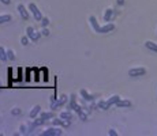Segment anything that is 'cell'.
I'll return each mask as SVG.
<instances>
[{"mask_svg":"<svg viewBox=\"0 0 157 136\" xmlns=\"http://www.w3.org/2000/svg\"><path fill=\"white\" fill-rule=\"evenodd\" d=\"M49 33H51V31L48 30L47 27H41V34H43L44 37H48V36H49Z\"/></svg>","mask_w":157,"mask_h":136,"instance_id":"26","label":"cell"},{"mask_svg":"<svg viewBox=\"0 0 157 136\" xmlns=\"http://www.w3.org/2000/svg\"><path fill=\"white\" fill-rule=\"evenodd\" d=\"M11 114L13 116H21L22 114V109L18 108V106H14L13 109H11Z\"/></svg>","mask_w":157,"mask_h":136,"instance_id":"22","label":"cell"},{"mask_svg":"<svg viewBox=\"0 0 157 136\" xmlns=\"http://www.w3.org/2000/svg\"><path fill=\"white\" fill-rule=\"evenodd\" d=\"M62 135H63V127H59V125L48 127L45 131L41 132V136H62Z\"/></svg>","mask_w":157,"mask_h":136,"instance_id":"1","label":"cell"},{"mask_svg":"<svg viewBox=\"0 0 157 136\" xmlns=\"http://www.w3.org/2000/svg\"><path fill=\"white\" fill-rule=\"evenodd\" d=\"M78 117L81 118L82 121H86V120H88V113H86V112H85V110H82L81 113L78 114Z\"/></svg>","mask_w":157,"mask_h":136,"instance_id":"25","label":"cell"},{"mask_svg":"<svg viewBox=\"0 0 157 136\" xmlns=\"http://www.w3.org/2000/svg\"><path fill=\"white\" fill-rule=\"evenodd\" d=\"M89 23H90L92 29H93L96 33H98V34H100L101 26L98 25V22H97V19H96V17H94V15H90V17H89Z\"/></svg>","mask_w":157,"mask_h":136,"instance_id":"8","label":"cell"},{"mask_svg":"<svg viewBox=\"0 0 157 136\" xmlns=\"http://www.w3.org/2000/svg\"><path fill=\"white\" fill-rule=\"evenodd\" d=\"M7 56H8V60L14 61V60H15V52H14V49L8 48V49H7Z\"/></svg>","mask_w":157,"mask_h":136,"instance_id":"21","label":"cell"},{"mask_svg":"<svg viewBox=\"0 0 157 136\" xmlns=\"http://www.w3.org/2000/svg\"><path fill=\"white\" fill-rule=\"evenodd\" d=\"M27 8H29V11H30V14H31V15H33V18L36 19L37 22H40V20L43 19V17H44V15H43V13L40 11V8H38V7L36 6L34 3H29V6H27Z\"/></svg>","mask_w":157,"mask_h":136,"instance_id":"3","label":"cell"},{"mask_svg":"<svg viewBox=\"0 0 157 136\" xmlns=\"http://www.w3.org/2000/svg\"><path fill=\"white\" fill-rule=\"evenodd\" d=\"M145 74H146V68L145 67H134L131 69H128V76H131V78L142 76Z\"/></svg>","mask_w":157,"mask_h":136,"instance_id":"5","label":"cell"},{"mask_svg":"<svg viewBox=\"0 0 157 136\" xmlns=\"http://www.w3.org/2000/svg\"><path fill=\"white\" fill-rule=\"evenodd\" d=\"M17 10H18L19 15H21V18L23 19V20H27V19L30 18V13H29V8H26L22 3H19L18 6H17Z\"/></svg>","mask_w":157,"mask_h":136,"instance_id":"6","label":"cell"},{"mask_svg":"<svg viewBox=\"0 0 157 136\" xmlns=\"http://www.w3.org/2000/svg\"><path fill=\"white\" fill-rule=\"evenodd\" d=\"M26 36L30 38V41H33V42H37L43 34H41V30L37 31V30H34L31 26H27V27H26Z\"/></svg>","mask_w":157,"mask_h":136,"instance_id":"2","label":"cell"},{"mask_svg":"<svg viewBox=\"0 0 157 136\" xmlns=\"http://www.w3.org/2000/svg\"><path fill=\"white\" fill-rule=\"evenodd\" d=\"M59 117L66 118V120H73V118H74V113H73V110L67 109V110H63L62 113L59 114Z\"/></svg>","mask_w":157,"mask_h":136,"instance_id":"12","label":"cell"},{"mask_svg":"<svg viewBox=\"0 0 157 136\" xmlns=\"http://www.w3.org/2000/svg\"><path fill=\"white\" fill-rule=\"evenodd\" d=\"M120 95H118V94H113V95H111L109 98L107 99V102L109 104V106H112V105H116V102L118 101H120Z\"/></svg>","mask_w":157,"mask_h":136,"instance_id":"15","label":"cell"},{"mask_svg":"<svg viewBox=\"0 0 157 136\" xmlns=\"http://www.w3.org/2000/svg\"><path fill=\"white\" fill-rule=\"evenodd\" d=\"M145 48L146 49L152 50V52H156L157 53V42H153V41H146L145 42Z\"/></svg>","mask_w":157,"mask_h":136,"instance_id":"14","label":"cell"},{"mask_svg":"<svg viewBox=\"0 0 157 136\" xmlns=\"http://www.w3.org/2000/svg\"><path fill=\"white\" fill-rule=\"evenodd\" d=\"M97 106H98V109H101V110H107V109H109V108H111L107 101H102V99L97 102Z\"/></svg>","mask_w":157,"mask_h":136,"instance_id":"17","label":"cell"},{"mask_svg":"<svg viewBox=\"0 0 157 136\" xmlns=\"http://www.w3.org/2000/svg\"><path fill=\"white\" fill-rule=\"evenodd\" d=\"M108 135H109V136H118V132H116V129L111 128V129L108 131Z\"/></svg>","mask_w":157,"mask_h":136,"instance_id":"27","label":"cell"},{"mask_svg":"<svg viewBox=\"0 0 157 136\" xmlns=\"http://www.w3.org/2000/svg\"><path fill=\"white\" fill-rule=\"evenodd\" d=\"M79 95H81L82 99L86 101V102H93L94 99H96V95L90 94L88 90H85V88H81V90H79Z\"/></svg>","mask_w":157,"mask_h":136,"instance_id":"7","label":"cell"},{"mask_svg":"<svg viewBox=\"0 0 157 136\" xmlns=\"http://www.w3.org/2000/svg\"><path fill=\"white\" fill-rule=\"evenodd\" d=\"M11 19H13V15H11V14H0V25L10 22Z\"/></svg>","mask_w":157,"mask_h":136,"instance_id":"16","label":"cell"},{"mask_svg":"<svg viewBox=\"0 0 157 136\" xmlns=\"http://www.w3.org/2000/svg\"><path fill=\"white\" fill-rule=\"evenodd\" d=\"M69 102V95H66V94H62L59 98H57V102H56V105L53 106V109L52 110H55V109H57V108H60V106L63 105H66Z\"/></svg>","mask_w":157,"mask_h":136,"instance_id":"10","label":"cell"},{"mask_svg":"<svg viewBox=\"0 0 157 136\" xmlns=\"http://www.w3.org/2000/svg\"><path fill=\"white\" fill-rule=\"evenodd\" d=\"M40 23H41V27H47V26L49 25V19L47 18V17H43V19L40 20Z\"/></svg>","mask_w":157,"mask_h":136,"instance_id":"24","label":"cell"},{"mask_svg":"<svg viewBox=\"0 0 157 136\" xmlns=\"http://www.w3.org/2000/svg\"><path fill=\"white\" fill-rule=\"evenodd\" d=\"M40 113H41V106H40V105H34L30 109V112H29V118L34 120L36 117L40 116Z\"/></svg>","mask_w":157,"mask_h":136,"instance_id":"9","label":"cell"},{"mask_svg":"<svg viewBox=\"0 0 157 136\" xmlns=\"http://www.w3.org/2000/svg\"><path fill=\"white\" fill-rule=\"evenodd\" d=\"M132 104H131V101L130 99H120V101H118L116 102V108H130Z\"/></svg>","mask_w":157,"mask_h":136,"instance_id":"13","label":"cell"},{"mask_svg":"<svg viewBox=\"0 0 157 136\" xmlns=\"http://www.w3.org/2000/svg\"><path fill=\"white\" fill-rule=\"evenodd\" d=\"M115 30V25H113L112 22H108L105 23L104 26H101L100 29V34H107V33H111V31Z\"/></svg>","mask_w":157,"mask_h":136,"instance_id":"11","label":"cell"},{"mask_svg":"<svg viewBox=\"0 0 157 136\" xmlns=\"http://www.w3.org/2000/svg\"><path fill=\"white\" fill-rule=\"evenodd\" d=\"M124 3H126V0H116V4L118 6H124Z\"/></svg>","mask_w":157,"mask_h":136,"instance_id":"29","label":"cell"},{"mask_svg":"<svg viewBox=\"0 0 157 136\" xmlns=\"http://www.w3.org/2000/svg\"><path fill=\"white\" fill-rule=\"evenodd\" d=\"M40 117H43L44 120H52L55 116H53V112H41Z\"/></svg>","mask_w":157,"mask_h":136,"instance_id":"18","label":"cell"},{"mask_svg":"<svg viewBox=\"0 0 157 136\" xmlns=\"http://www.w3.org/2000/svg\"><path fill=\"white\" fill-rule=\"evenodd\" d=\"M118 15V11H115L112 7H108L104 10V14H102V19H104V22L108 23V22H112V19L115 18Z\"/></svg>","mask_w":157,"mask_h":136,"instance_id":"4","label":"cell"},{"mask_svg":"<svg viewBox=\"0 0 157 136\" xmlns=\"http://www.w3.org/2000/svg\"><path fill=\"white\" fill-rule=\"evenodd\" d=\"M0 60L1 61H7L8 60V56H7V49L0 46Z\"/></svg>","mask_w":157,"mask_h":136,"instance_id":"19","label":"cell"},{"mask_svg":"<svg viewBox=\"0 0 157 136\" xmlns=\"http://www.w3.org/2000/svg\"><path fill=\"white\" fill-rule=\"evenodd\" d=\"M0 3L4 6H8V4H11V0H0Z\"/></svg>","mask_w":157,"mask_h":136,"instance_id":"28","label":"cell"},{"mask_svg":"<svg viewBox=\"0 0 157 136\" xmlns=\"http://www.w3.org/2000/svg\"><path fill=\"white\" fill-rule=\"evenodd\" d=\"M29 41H30V38L27 37V36H23V37H21V45H22V46H26V45L29 44Z\"/></svg>","mask_w":157,"mask_h":136,"instance_id":"23","label":"cell"},{"mask_svg":"<svg viewBox=\"0 0 157 136\" xmlns=\"http://www.w3.org/2000/svg\"><path fill=\"white\" fill-rule=\"evenodd\" d=\"M19 133H22V135H29V128H27V123L21 124V125H19Z\"/></svg>","mask_w":157,"mask_h":136,"instance_id":"20","label":"cell"}]
</instances>
